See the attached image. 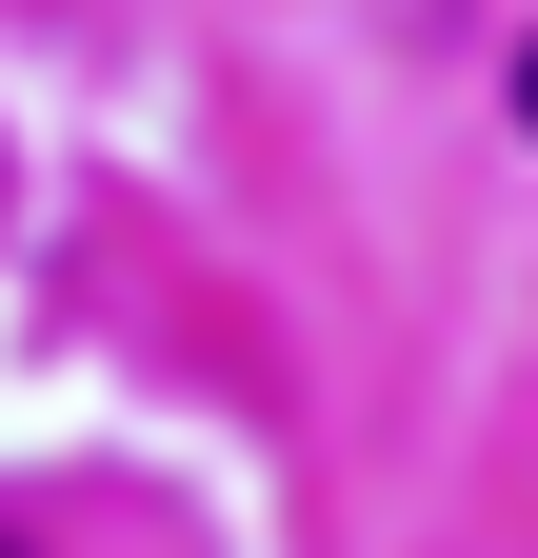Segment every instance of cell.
Masks as SVG:
<instances>
[{
	"label": "cell",
	"instance_id": "obj_1",
	"mask_svg": "<svg viewBox=\"0 0 538 558\" xmlns=\"http://www.w3.org/2000/svg\"><path fill=\"white\" fill-rule=\"evenodd\" d=\"M0 558H40V538H0Z\"/></svg>",
	"mask_w": 538,
	"mask_h": 558
}]
</instances>
